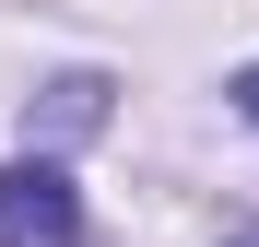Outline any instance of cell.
<instances>
[{
    "label": "cell",
    "mask_w": 259,
    "mask_h": 247,
    "mask_svg": "<svg viewBox=\"0 0 259 247\" xmlns=\"http://www.w3.org/2000/svg\"><path fill=\"white\" fill-rule=\"evenodd\" d=\"M236 106H247V130H259V71H247V82H236Z\"/></svg>",
    "instance_id": "obj_3"
},
{
    "label": "cell",
    "mask_w": 259,
    "mask_h": 247,
    "mask_svg": "<svg viewBox=\"0 0 259 247\" xmlns=\"http://www.w3.org/2000/svg\"><path fill=\"white\" fill-rule=\"evenodd\" d=\"M95 118H106V82H95V71L48 82V130H95Z\"/></svg>",
    "instance_id": "obj_2"
},
{
    "label": "cell",
    "mask_w": 259,
    "mask_h": 247,
    "mask_svg": "<svg viewBox=\"0 0 259 247\" xmlns=\"http://www.w3.org/2000/svg\"><path fill=\"white\" fill-rule=\"evenodd\" d=\"M0 247H82V188L59 165H0Z\"/></svg>",
    "instance_id": "obj_1"
},
{
    "label": "cell",
    "mask_w": 259,
    "mask_h": 247,
    "mask_svg": "<svg viewBox=\"0 0 259 247\" xmlns=\"http://www.w3.org/2000/svg\"><path fill=\"white\" fill-rule=\"evenodd\" d=\"M224 247H259V224H236V235H224Z\"/></svg>",
    "instance_id": "obj_4"
}]
</instances>
